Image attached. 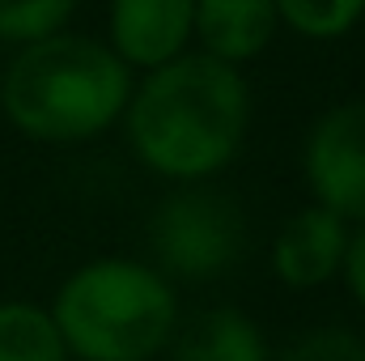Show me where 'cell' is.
<instances>
[{"mask_svg":"<svg viewBox=\"0 0 365 361\" xmlns=\"http://www.w3.org/2000/svg\"><path fill=\"white\" fill-rule=\"evenodd\" d=\"M251 128V90L242 68L204 51L145 73L123 111V132L145 171L166 183H212Z\"/></svg>","mask_w":365,"mask_h":361,"instance_id":"1","label":"cell"},{"mask_svg":"<svg viewBox=\"0 0 365 361\" xmlns=\"http://www.w3.org/2000/svg\"><path fill=\"white\" fill-rule=\"evenodd\" d=\"M132 68L90 34H51L17 47L0 68L4 119L43 145H81L123 123Z\"/></svg>","mask_w":365,"mask_h":361,"instance_id":"2","label":"cell"},{"mask_svg":"<svg viewBox=\"0 0 365 361\" xmlns=\"http://www.w3.org/2000/svg\"><path fill=\"white\" fill-rule=\"evenodd\" d=\"M51 319L77 361H153L179 332V293L145 260L102 255L73 272Z\"/></svg>","mask_w":365,"mask_h":361,"instance_id":"3","label":"cell"},{"mask_svg":"<svg viewBox=\"0 0 365 361\" xmlns=\"http://www.w3.org/2000/svg\"><path fill=\"white\" fill-rule=\"evenodd\" d=\"M149 255L166 280H217L234 272L251 251L247 208L212 187L179 183L149 213Z\"/></svg>","mask_w":365,"mask_h":361,"instance_id":"4","label":"cell"},{"mask_svg":"<svg viewBox=\"0 0 365 361\" xmlns=\"http://www.w3.org/2000/svg\"><path fill=\"white\" fill-rule=\"evenodd\" d=\"M302 175L310 204L365 225V98L327 106L302 145Z\"/></svg>","mask_w":365,"mask_h":361,"instance_id":"5","label":"cell"},{"mask_svg":"<svg viewBox=\"0 0 365 361\" xmlns=\"http://www.w3.org/2000/svg\"><path fill=\"white\" fill-rule=\"evenodd\" d=\"M106 47L132 68L153 73L195 43V0H110Z\"/></svg>","mask_w":365,"mask_h":361,"instance_id":"6","label":"cell"},{"mask_svg":"<svg viewBox=\"0 0 365 361\" xmlns=\"http://www.w3.org/2000/svg\"><path fill=\"white\" fill-rule=\"evenodd\" d=\"M349 234L353 225L340 221L336 213L306 204L297 208L272 238V272L284 289L310 293L323 289L327 280H336L344 272V255H349Z\"/></svg>","mask_w":365,"mask_h":361,"instance_id":"7","label":"cell"},{"mask_svg":"<svg viewBox=\"0 0 365 361\" xmlns=\"http://www.w3.org/2000/svg\"><path fill=\"white\" fill-rule=\"evenodd\" d=\"M280 30L272 0H195V43L221 64H251Z\"/></svg>","mask_w":365,"mask_h":361,"instance_id":"8","label":"cell"},{"mask_svg":"<svg viewBox=\"0 0 365 361\" xmlns=\"http://www.w3.org/2000/svg\"><path fill=\"white\" fill-rule=\"evenodd\" d=\"M166 353L170 361H272L259 323L238 306H208L179 323Z\"/></svg>","mask_w":365,"mask_h":361,"instance_id":"9","label":"cell"},{"mask_svg":"<svg viewBox=\"0 0 365 361\" xmlns=\"http://www.w3.org/2000/svg\"><path fill=\"white\" fill-rule=\"evenodd\" d=\"M0 361H73V353L47 306L0 302Z\"/></svg>","mask_w":365,"mask_h":361,"instance_id":"10","label":"cell"},{"mask_svg":"<svg viewBox=\"0 0 365 361\" xmlns=\"http://www.w3.org/2000/svg\"><path fill=\"white\" fill-rule=\"evenodd\" d=\"M280 26H289L302 39L327 43L344 39L357 21L365 17V0H272Z\"/></svg>","mask_w":365,"mask_h":361,"instance_id":"11","label":"cell"},{"mask_svg":"<svg viewBox=\"0 0 365 361\" xmlns=\"http://www.w3.org/2000/svg\"><path fill=\"white\" fill-rule=\"evenodd\" d=\"M77 13V0H0V43L30 47L51 34H64Z\"/></svg>","mask_w":365,"mask_h":361,"instance_id":"12","label":"cell"},{"mask_svg":"<svg viewBox=\"0 0 365 361\" xmlns=\"http://www.w3.org/2000/svg\"><path fill=\"white\" fill-rule=\"evenodd\" d=\"M276 361H365V336L340 323H323V327L293 336L276 353Z\"/></svg>","mask_w":365,"mask_h":361,"instance_id":"13","label":"cell"},{"mask_svg":"<svg viewBox=\"0 0 365 361\" xmlns=\"http://www.w3.org/2000/svg\"><path fill=\"white\" fill-rule=\"evenodd\" d=\"M340 276H344L353 302L365 315V225H353V234H349V255H344V272Z\"/></svg>","mask_w":365,"mask_h":361,"instance_id":"14","label":"cell"}]
</instances>
